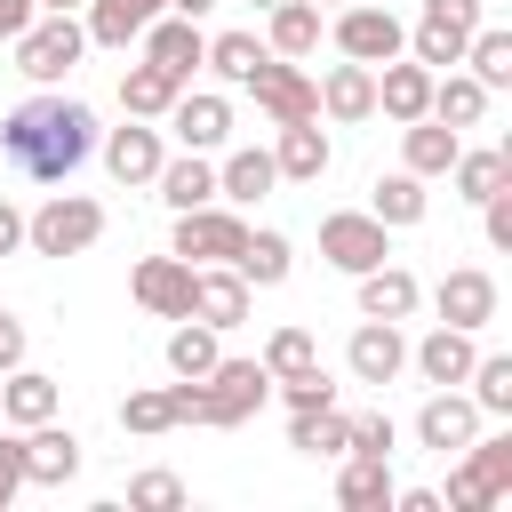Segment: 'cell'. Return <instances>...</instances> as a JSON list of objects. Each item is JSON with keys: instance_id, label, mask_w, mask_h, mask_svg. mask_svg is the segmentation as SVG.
<instances>
[{"instance_id": "cell-1", "label": "cell", "mask_w": 512, "mask_h": 512, "mask_svg": "<svg viewBox=\"0 0 512 512\" xmlns=\"http://www.w3.org/2000/svg\"><path fill=\"white\" fill-rule=\"evenodd\" d=\"M96 152V112L80 96H32L0 120V160L32 184H64Z\"/></svg>"}, {"instance_id": "cell-2", "label": "cell", "mask_w": 512, "mask_h": 512, "mask_svg": "<svg viewBox=\"0 0 512 512\" xmlns=\"http://www.w3.org/2000/svg\"><path fill=\"white\" fill-rule=\"evenodd\" d=\"M80 48H88V24H80L72 8H40V16L16 32V72L40 80V88H56V80L80 64Z\"/></svg>"}, {"instance_id": "cell-3", "label": "cell", "mask_w": 512, "mask_h": 512, "mask_svg": "<svg viewBox=\"0 0 512 512\" xmlns=\"http://www.w3.org/2000/svg\"><path fill=\"white\" fill-rule=\"evenodd\" d=\"M96 240H104V208L80 200V192H56V200H40V208L24 216V248H32V256H80V248H96Z\"/></svg>"}, {"instance_id": "cell-4", "label": "cell", "mask_w": 512, "mask_h": 512, "mask_svg": "<svg viewBox=\"0 0 512 512\" xmlns=\"http://www.w3.org/2000/svg\"><path fill=\"white\" fill-rule=\"evenodd\" d=\"M272 400V368L264 360H216L208 376H200V424H248L256 408Z\"/></svg>"}, {"instance_id": "cell-5", "label": "cell", "mask_w": 512, "mask_h": 512, "mask_svg": "<svg viewBox=\"0 0 512 512\" xmlns=\"http://www.w3.org/2000/svg\"><path fill=\"white\" fill-rule=\"evenodd\" d=\"M248 96H256V112L272 120V128H296V120H320V80H304V64L296 56H264L248 80H240Z\"/></svg>"}, {"instance_id": "cell-6", "label": "cell", "mask_w": 512, "mask_h": 512, "mask_svg": "<svg viewBox=\"0 0 512 512\" xmlns=\"http://www.w3.org/2000/svg\"><path fill=\"white\" fill-rule=\"evenodd\" d=\"M480 8H488V0H424V16H416V32H408V56H416L424 72L464 64V40L480 32Z\"/></svg>"}, {"instance_id": "cell-7", "label": "cell", "mask_w": 512, "mask_h": 512, "mask_svg": "<svg viewBox=\"0 0 512 512\" xmlns=\"http://www.w3.org/2000/svg\"><path fill=\"white\" fill-rule=\"evenodd\" d=\"M320 256L360 280V272H376L392 256V224H376L368 208H336V216H320Z\"/></svg>"}, {"instance_id": "cell-8", "label": "cell", "mask_w": 512, "mask_h": 512, "mask_svg": "<svg viewBox=\"0 0 512 512\" xmlns=\"http://www.w3.org/2000/svg\"><path fill=\"white\" fill-rule=\"evenodd\" d=\"M336 48H344L352 64H392V56L408 48V24H400L384 0H352V8L336 16Z\"/></svg>"}, {"instance_id": "cell-9", "label": "cell", "mask_w": 512, "mask_h": 512, "mask_svg": "<svg viewBox=\"0 0 512 512\" xmlns=\"http://www.w3.org/2000/svg\"><path fill=\"white\" fill-rule=\"evenodd\" d=\"M240 240H248V224L208 200V208H184V216H176V240H168V248H176L184 264H232Z\"/></svg>"}, {"instance_id": "cell-10", "label": "cell", "mask_w": 512, "mask_h": 512, "mask_svg": "<svg viewBox=\"0 0 512 512\" xmlns=\"http://www.w3.org/2000/svg\"><path fill=\"white\" fill-rule=\"evenodd\" d=\"M128 296L152 312V320H192V264L168 248V256H144L128 272Z\"/></svg>"}, {"instance_id": "cell-11", "label": "cell", "mask_w": 512, "mask_h": 512, "mask_svg": "<svg viewBox=\"0 0 512 512\" xmlns=\"http://www.w3.org/2000/svg\"><path fill=\"white\" fill-rule=\"evenodd\" d=\"M416 440H424L432 456H464V448L480 440V408H472V392L440 384V392L416 408Z\"/></svg>"}, {"instance_id": "cell-12", "label": "cell", "mask_w": 512, "mask_h": 512, "mask_svg": "<svg viewBox=\"0 0 512 512\" xmlns=\"http://www.w3.org/2000/svg\"><path fill=\"white\" fill-rule=\"evenodd\" d=\"M344 368L360 376V384H392L400 368H408V336H400V320H360L352 328V344H344Z\"/></svg>"}, {"instance_id": "cell-13", "label": "cell", "mask_w": 512, "mask_h": 512, "mask_svg": "<svg viewBox=\"0 0 512 512\" xmlns=\"http://www.w3.org/2000/svg\"><path fill=\"white\" fill-rule=\"evenodd\" d=\"M464 456H472V464L448 480V496H440V504L480 512V504H496V496H504V480H512V440H472Z\"/></svg>"}, {"instance_id": "cell-14", "label": "cell", "mask_w": 512, "mask_h": 512, "mask_svg": "<svg viewBox=\"0 0 512 512\" xmlns=\"http://www.w3.org/2000/svg\"><path fill=\"white\" fill-rule=\"evenodd\" d=\"M144 64H160L168 80H192V72L208 64V32H200L192 16H152V24H144Z\"/></svg>"}, {"instance_id": "cell-15", "label": "cell", "mask_w": 512, "mask_h": 512, "mask_svg": "<svg viewBox=\"0 0 512 512\" xmlns=\"http://www.w3.org/2000/svg\"><path fill=\"white\" fill-rule=\"evenodd\" d=\"M80 472V440L48 416V424H24V488H64Z\"/></svg>"}, {"instance_id": "cell-16", "label": "cell", "mask_w": 512, "mask_h": 512, "mask_svg": "<svg viewBox=\"0 0 512 512\" xmlns=\"http://www.w3.org/2000/svg\"><path fill=\"white\" fill-rule=\"evenodd\" d=\"M192 320L240 328V320H248V280H240L232 264H192Z\"/></svg>"}, {"instance_id": "cell-17", "label": "cell", "mask_w": 512, "mask_h": 512, "mask_svg": "<svg viewBox=\"0 0 512 512\" xmlns=\"http://www.w3.org/2000/svg\"><path fill=\"white\" fill-rule=\"evenodd\" d=\"M376 112H392L400 128H408V120H424V112H432V72H424L416 56H408V64H400V56H392V64H376Z\"/></svg>"}, {"instance_id": "cell-18", "label": "cell", "mask_w": 512, "mask_h": 512, "mask_svg": "<svg viewBox=\"0 0 512 512\" xmlns=\"http://www.w3.org/2000/svg\"><path fill=\"white\" fill-rule=\"evenodd\" d=\"M160 120L176 128V144H184V152H216V144L232 136V104H224V96H176Z\"/></svg>"}, {"instance_id": "cell-19", "label": "cell", "mask_w": 512, "mask_h": 512, "mask_svg": "<svg viewBox=\"0 0 512 512\" xmlns=\"http://www.w3.org/2000/svg\"><path fill=\"white\" fill-rule=\"evenodd\" d=\"M408 360H416V376H424V384H464L480 352H472V328H448V320H440L424 344H408Z\"/></svg>"}, {"instance_id": "cell-20", "label": "cell", "mask_w": 512, "mask_h": 512, "mask_svg": "<svg viewBox=\"0 0 512 512\" xmlns=\"http://www.w3.org/2000/svg\"><path fill=\"white\" fill-rule=\"evenodd\" d=\"M160 160H168V152H160V128H144V120H128V128L104 136V168H112L120 184H152Z\"/></svg>"}, {"instance_id": "cell-21", "label": "cell", "mask_w": 512, "mask_h": 512, "mask_svg": "<svg viewBox=\"0 0 512 512\" xmlns=\"http://www.w3.org/2000/svg\"><path fill=\"white\" fill-rule=\"evenodd\" d=\"M440 320L480 336V328L496 320V280H488V272H472V264H464V272H448V280H440Z\"/></svg>"}, {"instance_id": "cell-22", "label": "cell", "mask_w": 512, "mask_h": 512, "mask_svg": "<svg viewBox=\"0 0 512 512\" xmlns=\"http://www.w3.org/2000/svg\"><path fill=\"white\" fill-rule=\"evenodd\" d=\"M0 416H8L16 432H24V424H48V416H56V376H40V368L16 360V368L0 376Z\"/></svg>"}, {"instance_id": "cell-23", "label": "cell", "mask_w": 512, "mask_h": 512, "mask_svg": "<svg viewBox=\"0 0 512 512\" xmlns=\"http://www.w3.org/2000/svg\"><path fill=\"white\" fill-rule=\"evenodd\" d=\"M320 112H328V120H368V112H376V64H352V56H344V64L320 80Z\"/></svg>"}, {"instance_id": "cell-24", "label": "cell", "mask_w": 512, "mask_h": 512, "mask_svg": "<svg viewBox=\"0 0 512 512\" xmlns=\"http://www.w3.org/2000/svg\"><path fill=\"white\" fill-rule=\"evenodd\" d=\"M272 168H280L288 184H320V176H328V136H320V120H296V128H280V144H272Z\"/></svg>"}, {"instance_id": "cell-25", "label": "cell", "mask_w": 512, "mask_h": 512, "mask_svg": "<svg viewBox=\"0 0 512 512\" xmlns=\"http://www.w3.org/2000/svg\"><path fill=\"white\" fill-rule=\"evenodd\" d=\"M424 208H432V192H424V176H408V168H392V176H376L368 184V216L376 224H424Z\"/></svg>"}, {"instance_id": "cell-26", "label": "cell", "mask_w": 512, "mask_h": 512, "mask_svg": "<svg viewBox=\"0 0 512 512\" xmlns=\"http://www.w3.org/2000/svg\"><path fill=\"white\" fill-rule=\"evenodd\" d=\"M416 272H400V264H376V272H360V320H408L416 312Z\"/></svg>"}, {"instance_id": "cell-27", "label": "cell", "mask_w": 512, "mask_h": 512, "mask_svg": "<svg viewBox=\"0 0 512 512\" xmlns=\"http://www.w3.org/2000/svg\"><path fill=\"white\" fill-rule=\"evenodd\" d=\"M160 8L168 0H88V40L96 48H128V40H144V24Z\"/></svg>"}, {"instance_id": "cell-28", "label": "cell", "mask_w": 512, "mask_h": 512, "mask_svg": "<svg viewBox=\"0 0 512 512\" xmlns=\"http://www.w3.org/2000/svg\"><path fill=\"white\" fill-rule=\"evenodd\" d=\"M480 112H488V88L472 72H432V120H448L464 136V128H480Z\"/></svg>"}, {"instance_id": "cell-29", "label": "cell", "mask_w": 512, "mask_h": 512, "mask_svg": "<svg viewBox=\"0 0 512 512\" xmlns=\"http://www.w3.org/2000/svg\"><path fill=\"white\" fill-rule=\"evenodd\" d=\"M272 184H280V168H272V152H264V144H248V152H232V160L216 168V192H224L232 208H248V200H264Z\"/></svg>"}, {"instance_id": "cell-30", "label": "cell", "mask_w": 512, "mask_h": 512, "mask_svg": "<svg viewBox=\"0 0 512 512\" xmlns=\"http://www.w3.org/2000/svg\"><path fill=\"white\" fill-rule=\"evenodd\" d=\"M448 176H456V200H472V208H480L488 192H504V184H512V152H504V144H488V152H456V160H448Z\"/></svg>"}, {"instance_id": "cell-31", "label": "cell", "mask_w": 512, "mask_h": 512, "mask_svg": "<svg viewBox=\"0 0 512 512\" xmlns=\"http://www.w3.org/2000/svg\"><path fill=\"white\" fill-rule=\"evenodd\" d=\"M152 184H160V200H168L176 216H184V208H208V200H216V168H208L200 152H184V160H160V176H152Z\"/></svg>"}, {"instance_id": "cell-32", "label": "cell", "mask_w": 512, "mask_h": 512, "mask_svg": "<svg viewBox=\"0 0 512 512\" xmlns=\"http://www.w3.org/2000/svg\"><path fill=\"white\" fill-rule=\"evenodd\" d=\"M344 440H352V416H336V408H288V448L296 456H344Z\"/></svg>"}, {"instance_id": "cell-33", "label": "cell", "mask_w": 512, "mask_h": 512, "mask_svg": "<svg viewBox=\"0 0 512 512\" xmlns=\"http://www.w3.org/2000/svg\"><path fill=\"white\" fill-rule=\"evenodd\" d=\"M336 504L344 512H384L392 504V456H352L344 480H336Z\"/></svg>"}, {"instance_id": "cell-34", "label": "cell", "mask_w": 512, "mask_h": 512, "mask_svg": "<svg viewBox=\"0 0 512 512\" xmlns=\"http://www.w3.org/2000/svg\"><path fill=\"white\" fill-rule=\"evenodd\" d=\"M272 56H312L320 48V0H272Z\"/></svg>"}, {"instance_id": "cell-35", "label": "cell", "mask_w": 512, "mask_h": 512, "mask_svg": "<svg viewBox=\"0 0 512 512\" xmlns=\"http://www.w3.org/2000/svg\"><path fill=\"white\" fill-rule=\"evenodd\" d=\"M176 96H184V80H168L160 64H128V72H120V104H128V120H160Z\"/></svg>"}, {"instance_id": "cell-36", "label": "cell", "mask_w": 512, "mask_h": 512, "mask_svg": "<svg viewBox=\"0 0 512 512\" xmlns=\"http://www.w3.org/2000/svg\"><path fill=\"white\" fill-rule=\"evenodd\" d=\"M464 152V136L448 128V120H408V176H448V160Z\"/></svg>"}, {"instance_id": "cell-37", "label": "cell", "mask_w": 512, "mask_h": 512, "mask_svg": "<svg viewBox=\"0 0 512 512\" xmlns=\"http://www.w3.org/2000/svg\"><path fill=\"white\" fill-rule=\"evenodd\" d=\"M288 264H296V256H288V240H280V232H248V240H240V256H232V272H240L248 288H280V280H288Z\"/></svg>"}, {"instance_id": "cell-38", "label": "cell", "mask_w": 512, "mask_h": 512, "mask_svg": "<svg viewBox=\"0 0 512 512\" xmlns=\"http://www.w3.org/2000/svg\"><path fill=\"white\" fill-rule=\"evenodd\" d=\"M216 336H224V328H208V320H184V328L168 336V368H176V376H208V368L224 360V344H216Z\"/></svg>"}, {"instance_id": "cell-39", "label": "cell", "mask_w": 512, "mask_h": 512, "mask_svg": "<svg viewBox=\"0 0 512 512\" xmlns=\"http://www.w3.org/2000/svg\"><path fill=\"white\" fill-rule=\"evenodd\" d=\"M264 56H272V48H264L256 32H216V40H208V72H216V80H232V88H240Z\"/></svg>"}, {"instance_id": "cell-40", "label": "cell", "mask_w": 512, "mask_h": 512, "mask_svg": "<svg viewBox=\"0 0 512 512\" xmlns=\"http://www.w3.org/2000/svg\"><path fill=\"white\" fill-rule=\"evenodd\" d=\"M464 64H472V80L496 96V88H512V32H472L464 40Z\"/></svg>"}, {"instance_id": "cell-41", "label": "cell", "mask_w": 512, "mask_h": 512, "mask_svg": "<svg viewBox=\"0 0 512 512\" xmlns=\"http://www.w3.org/2000/svg\"><path fill=\"white\" fill-rule=\"evenodd\" d=\"M472 408L480 416H512V352H488V360H472Z\"/></svg>"}, {"instance_id": "cell-42", "label": "cell", "mask_w": 512, "mask_h": 512, "mask_svg": "<svg viewBox=\"0 0 512 512\" xmlns=\"http://www.w3.org/2000/svg\"><path fill=\"white\" fill-rule=\"evenodd\" d=\"M256 360H264V368H272V384H280V376H304V368H320V344H312L304 328H272V344H264Z\"/></svg>"}, {"instance_id": "cell-43", "label": "cell", "mask_w": 512, "mask_h": 512, "mask_svg": "<svg viewBox=\"0 0 512 512\" xmlns=\"http://www.w3.org/2000/svg\"><path fill=\"white\" fill-rule=\"evenodd\" d=\"M120 424L128 432H176V400L168 392H128L120 400Z\"/></svg>"}, {"instance_id": "cell-44", "label": "cell", "mask_w": 512, "mask_h": 512, "mask_svg": "<svg viewBox=\"0 0 512 512\" xmlns=\"http://www.w3.org/2000/svg\"><path fill=\"white\" fill-rule=\"evenodd\" d=\"M400 448V432H392V416L376 408V416H352V440H344V456H392Z\"/></svg>"}, {"instance_id": "cell-45", "label": "cell", "mask_w": 512, "mask_h": 512, "mask_svg": "<svg viewBox=\"0 0 512 512\" xmlns=\"http://www.w3.org/2000/svg\"><path fill=\"white\" fill-rule=\"evenodd\" d=\"M280 400L288 408H336V384H328V368H304V376H280Z\"/></svg>"}, {"instance_id": "cell-46", "label": "cell", "mask_w": 512, "mask_h": 512, "mask_svg": "<svg viewBox=\"0 0 512 512\" xmlns=\"http://www.w3.org/2000/svg\"><path fill=\"white\" fill-rule=\"evenodd\" d=\"M128 504L168 512V504H184V480H176V472H136V480H128Z\"/></svg>"}, {"instance_id": "cell-47", "label": "cell", "mask_w": 512, "mask_h": 512, "mask_svg": "<svg viewBox=\"0 0 512 512\" xmlns=\"http://www.w3.org/2000/svg\"><path fill=\"white\" fill-rule=\"evenodd\" d=\"M480 216H488V248H504V256H512V184H504V192H488V200H480Z\"/></svg>"}, {"instance_id": "cell-48", "label": "cell", "mask_w": 512, "mask_h": 512, "mask_svg": "<svg viewBox=\"0 0 512 512\" xmlns=\"http://www.w3.org/2000/svg\"><path fill=\"white\" fill-rule=\"evenodd\" d=\"M16 488H24V432H16V440H0V512L16 504Z\"/></svg>"}, {"instance_id": "cell-49", "label": "cell", "mask_w": 512, "mask_h": 512, "mask_svg": "<svg viewBox=\"0 0 512 512\" xmlns=\"http://www.w3.org/2000/svg\"><path fill=\"white\" fill-rule=\"evenodd\" d=\"M16 360H24V320H16V312H0V376H8Z\"/></svg>"}, {"instance_id": "cell-50", "label": "cell", "mask_w": 512, "mask_h": 512, "mask_svg": "<svg viewBox=\"0 0 512 512\" xmlns=\"http://www.w3.org/2000/svg\"><path fill=\"white\" fill-rule=\"evenodd\" d=\"M16 248H24V208L0 200V256H16Z\"/></svg>"}, {"instance_id": "cell-51", "label": "cell", "mask_w": 512, "mask_h": 512, "mask_svg": "<svg viewBox=\"0 0 512 512\" xmlns=\"http://www.w3.org/2000/svg\"><path fill=\"white\" fill-rule=\"evenodd\" d=\"M32 16H40V0H0V40H16Z\"/></svg>"}, {"instance_id": "cell-52", "label": "cell", "mask_w": 512, "mask_h": 512, "mask_svg": "<svg viewBox=\"0 0 512 512\" xmlns=\"http://www.w3.org/2000/svg\"><path fill=\"white\" fill-rule=\"evenodd\" d=\"M392 504H400V512H448V504H440V488H408V496L392 488Z\"/></svg>"}, {"instance_id": "cell-53", "label": "cell", "mask_w": 512, "mask_h": 512, "mask_svg": "<svg viewBox=\"0 0 512 512\" xmlns=\"http://www.w3.org/2000/svg\"><path fill=\"white\" fill-rule=\"evenodd\" d=\"M208 8H216V0H168V16H192V24H200Z\"/></svg>"}, {"instance_id": "cell-54", "label": "cell", "mask_w": 512, "mask_h": 512, "mask_svg": "<svg viewBox=\"0 0 512 512\" xmlns=\"http://www.w3.org/2000/svg\"><path fill=\"white\" fill-rule=\"evenodd\" d=\"M40 8H80V0H40Z\"/></svg>"}, {"instance_id": "cell-55", "label": "cell", "mask_w": 512, "mask_h": 512, "mask_svg": "<svg viewBox=\"0 0 512 512\" xmlns=\"http://www.w3.org/2000/svg\"><path fill=\"white\" fill-rule=\"evenodd\" d=\"M256 8H272V0H256Z\"/></svg>"}, {"instance_id": "cell-56", "label": "cell", "mask_w": 512, "mask_h": 512, "mask_svg": "<svg viewBox=\"0 0 512 512\" xmlns=\"http://www.w3.org/2000/svg\"><path fill=\"white\" fill-rule=\"evenodd\" d=\"M344 8H352V0H344Z\"/></svg>"}]
</instances>
